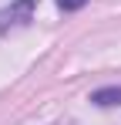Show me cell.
<instances>
[{
	"mask_svg": "<svg viewBox=\"0 0 121 125\" xmlns=\"http://www.w3.org/2000/svg\"><path fill=\"white\" fill-rule=\"evenodd\" d=\"M34 10H37V0H14L10 7H3V10H0V34H7L10 27L30 24Z\"/></svg>",
	"mask_w": 121,
	"mask_h": 125,
	"instance_id": "obj_1",
	"label": "cell"
},
{
	"mask_svg": "<svg viewBox=\"0 0 121 125\" xmlns=\"http://www.w3.org/2000/svg\"><path fill=\"white\" fill-rule=\"evenodd\" d=\"M91 105H98V108H118L121 105V84H108V88L91 91Z\"/></svg>",
	"mask_w": 121,
	"mask_h": 125,
	"instance_id": "obj_2",
	"label": "cell"
},
{
	"mask_svg": "<svg viewBox=\"0 0 121 125\" xmlns=\"http://www.w3.org/2000/svg\"><path fill=\"white\" fill-rule=\"evenodd\" d=\"M87 0H57V7L64 10V14H74V10H81Z\"/></svg>",
	"mask_w": 121,
	"mask_h": 125,
	"instance_id": "obj_3",
	"label": "cell"
}]
</instances>
